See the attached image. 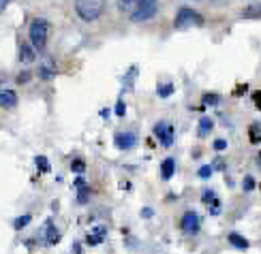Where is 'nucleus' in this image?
I'll return each instance as SVG.
<instances>
[{
    "label": "nucleus",
    "instance_id": "f257e3e1",
    "mask_svg": "<svg viewBox=\"0 0 261 254\" xmlns=\"http://www.w3.org/2000/svg\"><path fill=\"white\" fill-rule=\"evenodd\" d=\"M47 36H50V22L43 18H35L30 22V28H28L30 45H33L37 52H43L47 45Z\"/></svg>",
    "mask_w": 261,
    "mask_h": 254
},
{
    "label": "nucleus",
    "instance_id": "f03ea898",
    "mask_svg": "<svg viewBox=\"0 0 261 254\" xmlns=\"http://www.w3.org/2000/svg\"><path fill=\"white\" fill-rule=\"evenodd\" d=\"M103 9H105L103 0H75V13L84 22H97L103 15Z\"/></svg>",
    "mask_w": 261,
    "mask_h": 254
},
{
    "label": "nucleus",
    "instance_id": "7ed1b4c3",
    "mask_svg": "<svg viewBox=\"0 0 261 254\" xmlns=\"http://www.w3.org/2000/svg\"><path fill=\"white\" fill-rule=\"evenodd\" d=\"M203 24V15L197 13L191 6H182V9L176 13V20H173V26L178 30H184V28H193V26H201Z\"/></svg>",
    "mask_w": 261,
    "mask_h": 254
},
{
    "label": "nucleus",
    "instance_id": "20e7f679",
    "mask_svg": "<svg viewBox=\"0 0 261 254\" xmlns=\"http://www.w3.org/2000/svg\"><path fill=\"white\" fill-rule=\"evenodd\" d=\"M156 11H159V0H141L137 9L131 13V22H135V24L148 22L154 18Z\"/></svg>",
    "mask_w": 261,
    "mask_h": 254
},
{
    "label": "nucleus",
    "instance_id": "39448f33",
    "mask_svg": "<svg viewBox=\"0 0 261 254\" xmlns=\"http://www.w3.org/2000/svg\"><path fill=\"white\" fill-rule=\"evenodd\" d=\"M180 226H182V231H184L186 235H197V233H199V228H201V218H199V214L193 212V210L184 212Z\"/></svg>",
    "mask_w": 261,
    "mask_h": 254
},
{
    "label": "nucleus",
    "instance_id": "423d86ee",
    "mask_svg": "<svg viewBox=\"0 0 261 254\" xmlns=\"http://www.w3.org/2000/svg\"><path fill=\"white\" fill-rule=\"evenodd\" d=\"M154 134L161 141L163 148H171L173 146V126L169 122H159L154 126Z\"/></svg>",
    "mask_w": 261,
    "mask_h": 254
},
{
    "label": "nucleus",
    "instance_id": "0eeeda50",
    "mask_svg": "<svg viewBox=\"0 0 261 254\" xmlns=\"http://www.w3.org/2000/svg\"><path fill=\"white\" fill-rule=\"evenodd\" d=\"M114 146L118 150H131L137 146V134L135 132H118L114 137Z\"/></svg>",
    "mask_w": 261,
    "mask_h": 254
},
{
    "label": "nucleus",
    "instance_id": "6e6552de",
    "mask_svg": "<svg viewBox=\"0 0 261 254\" xmlns=\"http://www.w3.org/2000/svg\"><path fill=\"white\" fill-rule=\"evenodd\" d=\"M18 105V94L13 90H0V107L3 109H13Z\"/></svg>",
    "mask_w": 261,
    "mask_h": 254
},
{
    "label": "nucleus",
    "instance_id": "1a4fd4ad",
    "mask_svg": "<svg viewBox=\"0 0 261 254\" xmlns=\"http://www.w3.org/2000/svg\"><path fill=\"white\" fill-rule=\"evenodd\" d=\"M37 58V52L33 50V45H20V62H24V64H30Z\"/></svg>",
    "mask_w": 261,
    "mask_h": 254
},
{
    "label": "nucleus",
    "instance_id": "9d476101",
    "mask_svg": "<svg viewBox=\"0 0 261 254\" xmlns=\"http://www.w3.org/2000/svg\"><path fill=\"white\" fill-rule=\"evenodd\" d=\"M227 240H229V244H231L233 248H238V250H248V246H250L246 237H242L240 233H229Z\"/></svg>",
    "mask_w": 261,
    "mask_h": 254
},
{
    "label": "nucleus",
    "instance_id": "9b49d317",
    "mask_svg": "<svg viewBox=\"0 0 261 254\" xmlns=\"http://www.w3.org/2000/svg\"><path fill=\"white\" fill-rule=\"evenodd\" d=\"M173 173H176V160H173V158H165L163 164H161V178L171 180Z\"/></svg>",
    "mask_w": 261,
    "mask_h": 254
},
{
    "label": "nucleus",
    "instance_id": "f8f14e48",
    "mask_svg": "<svg viewBox=\"0 0 261 254\" xmlns=\"http://www.w3.org/2000/svg\"><path fill=\"white\" fill-rule=\"evenodd\" d=\"M212 128H214V122H212V118H201L199 120V128H197V132H199V137H205V134H210Z\"/></svg>",
    "mask_w": 261,
    "mask_h": 254
},
{
    "label": "nucleus",
    "instance_id": "ddd939ff",
    "mask_svg": "<svg viewBox=\"0 0 261 254\" xmlns=\"http://www.w3.org/2000/svg\"><path fill=\"white\" fill-rule=\"evenodd\" d=\"M141 0H118V9L124 11V13H133L139 6Z\"/></svg>",
    "mask_w": 261,
    "mask_h": 254
},
{
    "label": "nucleus",
    "instance_id": "4468645a",
    "mask_svg": "<svg viewBox=\"0 0 261 254\" xmlns=\"http://www.w3.org/2000/svg\"><path fill=\"white\" fill-rule=\"evenodd\" d=\"M45 231H47V242H50V244H56V242L60 240V233L56 231L54 222H47V224H45Z\"/></svg>",
    "mask_w": 261,
    "mask_h": 254
},
{
    "label": "nucleus",
    "instance_id": "2eb2a0df",
    "mask_svg": "<svg viewBox=\"0 0 261 254\" xmlns=\"http://www.w3.org/2000/svg\"><path fill=\"white\" fill-rule=\"evenodd\" d=\"M30 220H33V216H30V214H24V216H20V218L13 220V228H15V231H22L24 226L30 224Z\"/></svg>",
    "mask_w": 261,
    "mask_h": 254
},
{
    "label": "nucleus",
    "instance_id": "dca6fc26",
    "mask_svg": "<svg viewBox=\"0 0 261 254\" xmlns=\"http://www.w3.org/2000/svg\"><path fill=\"white\" fill-rule=\"evenodd\" d=\"M242 18H261V4H250L242 11Z\"/></svg>",
    "mask_w": 261,
    "mask_h": 254
},
{
    "label": "nucleus",
    "instance_id": "f3484780",
    "mask_svg": "<svg viewBox=\"0 0 261 254\" xmlns=\"http://www.w3.org/2000/svg\"><path fill=\"white\" fill-rule=\"evenodd\" d=\"M156 92H159L161 98H167V96H171V94H173V84H159Z\"/></svg>",
    "mask_w": 261,
    "mask_h": 254
},
{
    "label": "nucleus",
    "instance_id": "a211bd4d",
    "mask_svg": "<svg viewBox=\"0 0 261 254\" xmlns=\"http://www.w3.org/2000/svg\"><path fill=\"white\" fill-rule=\"evenodd\" d=\"M201 201H203V203H205V205H208V208H210V205H212V203L216 201V194H214V190L205 188L203 192H201Z\"/></svg>",
    "mask_w": 261,
    "mask_h": 254
},
{
    "label": "nucleus",
    "instance_id": "6ab92c4d",
    "mask_svg": "<svg viewBox=\"0 0 261 254\" xmlns=\"http://www.w3.org/2000/svg\"><path fill=\"white\" fill-rule=\"evenodd\" d=\"M103 235H105V231H99V233H94V235H88V237H86V244H88V246H99L103 240H105Z\"/></svg>",
    "mask_w": 261,
    "mask_h": 254
},
{
    "label": "nucleus",
    "instance_id": "aec40b11",
    "mask_svg": "<svg viewBox=\"0 0 261 254\" xmlns=\"http://www.w3.org/2000/svg\"><path fill=\"white\" fill-rule=\"evenodd\" d=\"M35 162H37V166H39V171H41V173H47V171H50V160H47L45 156H37Z\"/></svg>",
    "mask_w": 261,
    "mask_h": 254
},
{
    "label": "nucleus",
    "instance_id": "412c9836",
    "mask_svg": "<svg viewBox=\"0 0 261 254\" xmlns=\"http://www.w3.org/2000/svg\"><path fill=\"white\" fill-rule=\"evenodd\" d=\"M71 171L73 173H84L86 171V162L82 160V158H75V160L71 162Z\"/></svg>",
    "mask_w": 261,
    "mask_h": 254
},
{
    "label": "nucleus",
    "instance_id": "4be33fe9",
    "mask_svg": "<svg viewBox=\"0 0 261 254\" xmlns=\"http://www.w3.org/2000/svg\"><path fill=\"white\" fill-rule=\"evenodd\" d=\"M250 141H252V144L261 141V124H252L250 126Z\"/></svg>",
    "mask_w": 261,
    "mask_h": 254
},
{
    "label": "nucleus",
    "instance_id": "5701e85b",
    "mask_svg": "<svg viewBox=\"0 0 261 254\" xmlns=\"http://www.w3.org/2000/svg\"><path fill=\"white\" fill-rule=\"evenodd\" d=\"M203 105H218V100H220V96L218 94H212V92H208V94H203Z\"/></svg>",
    "mask_w": 261,
    "mask_h": 254
},
{
    "label": "nucleus",
    "instance_id": "b1692460",
    "mask_svg": "<svg viewBox=\"0 0 261 254\" xmlns=\"http://www.w3.org/2000/svg\"><path fill=\"white\" fill-rule=\"evenodd\" d=\"M255 178L252 176H246L244 178V182H242V188H244V192H250V190H255Z\"/></svg>",
    "mask_w": 261,
    "mask_h": 254
},
{
    "label": "nucleus",
    "instance_id": "393cba45",
    "mask_svg": "<svg viewBox=\"0 0 261 254\" xmlns=\"http://www.w3.org/2000/svg\"><path fill=\"white\" fill-rule=\"evenodd\" d=\"M212 171H214V169H212V166H210V164H205V166H201V169H199V171H197V176H199L201 180H208V178L212 176Z\"/></svg>",
    "mask_w": 261,
    "mask_h": 254
},
{
    "label": "nucleus",
    "instance_id": "a878e982",
    "mask_svg": "<svg viewBox=\"0 0 261 254\" xmlns=\"http://www.w3.org/2000/svg\"><path fill=\"white\" fill-rule=\"evenodd\" d=\"M114 111H116V116H118V118H122V116L126 114V107H124V100H118V102H116V107H114Z\"/></svg>",
    "mask_w": 261,
    "mask_h": 254
},
{
    "label": "nucleus",
    "instance_id": "bb28decb",
    "mask_svg": "<svg viewBox=\"0 0 261 254\" xmlns=\"http://www.w3.org/2000/svg\"><path fill=\"white\" fill-rule=\"evenodd\" d=\"M210 214H212V216H218V214H220V201L218 199L210 205Z\"/></svg>",
    "mask_w": 261,
    "mask_h": 254
},
{
    "label": "nucleus",
    "instance_id": "cd10ccee",
    "mask_svg": "<svg viewBox=\"0 0 261 254\" xmlns=\"http://www.w3.org/2000/svg\"><path fill=\"white\" fill-rule=\"evenodd\" d=\"M225 148H227V141L225 139H216L214 141V150H216V152H223Z\"/></svg>",
    "mask_w": 261,
    "mask_h": 254
},
{
    "label": "nucleus",
    "instance_id": "c85d7f7f",
    "mask_svg": "<svg viewBox=\"0 0 261 254\" xmlns=\"http://www.w3.org/2000/svg\"><path fill=\"white\" fill-rule=\"evenodd\" d=\"M252 100H255V105L261 109V90L259 92H255V94H252Z\"/></svg>",
    "mask_w": 261,
    "mask_h": 254
},
{
    "label": "nucleus",
    "instance_id": "c756f323",
    "mask_svg": "<svg viewBox=\"0 0 261 254\" xmlns=\"http://www.w3.org/2000/svg\"><path fill=\"white\" fill-rule=\"evenodd\" d=\"M141 216H144V218H152V216H154V212L150 210V208H144V210H141Z\"/></svg>",
    "mask_w": 261,
    "mask_h": 254
},
{
    "label": "nucleus",
    "instance_id": "7c9ffc66",
    "mask_svg": "<svg viewBox=\"0 0 261 254\" xmlns=\"http://www.w3.org/2000/svg\"><path fill=\"white\" fill-rule=\"evenodd\" d=\"M75 254H82V250H80V244H75Z\"/></svg>",
    "mask_w": 261,
    "mask_h": 254
}]
</instances>
